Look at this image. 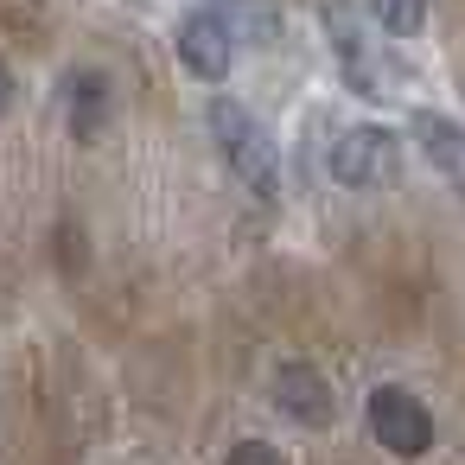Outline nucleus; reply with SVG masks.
<instances>
[{
	"label": "nucleus",
	"instance_id": "f257e3e1",
	"mask_svg": "<svg viewBox=\"0 0 465 465\" xmlns=\"http://www.w3.org/2000/svg\"><path fill=\"white\" fill-rule=\"evenodd\" d=\"M211 134H217V147H223L230 173H236L249 192L274 198V185H281V160H274V141H268V128H262V122H255L242 103H230V96H211Z\"/></svg>",
	"mask_w": 465,
	"mask_h": 465
},
{
	"label": "nucleus",
	"instance_id": "f03ea898",
	"mask_svg": "<svg viewBox=\"0 0 465 465\" xmlns=\"http://www.w3.org/2000/svg\"><path fill=\"white\" fill-rule=\"evenodd\" d=\"M401 173V141L389 128H344L338 147H331V179L351 185V192H376V185H395Z\"/></svg>",
	"mask_w": 465,
	"mask_h": 465
},
{
	"label": "nucleus",
	"instance_id": "7ed1b4c3",
	"mask_svg": "<svg viewBox=\"0 0 465 465\" xmlns=\"http://www.w3.org/2000/svg\"><path fill=\"white\" fill-rule=\"evenodd\" d=\"M370 433H376L395 459L433 452V414H427V401H420L414 389H401V382H382V389L370 395Z\"/></svg>",
	"mask_w": 465,
	"mask_h": 465
},
{
	"label": "nucleus",
	"instance_id": "20e7f679",
	"mask_svg": "<svg viewBox=\"0 0 465 465\" xmlns=\"http://www.w3.org/2000/svg\"><path fill=\"white\" fill-rule=\"evenodd\" d=\"M179 64H185L198 84H223V77H230V64H236V33H230V20H223L217 7L185 14V26H179Z\"/></svg>",
	"mask_w": 465,
	"mask_h": 465
},
{
	"label": "nucleus",
	"instance_id": "39448f33",
	"mask_svg": "<svg viewBox=\"0 0 465 465\" xmlns=\"http://www.w3.org/2000/svg\"><path fill=\"white\" fill-rule=\"evenodd\" d=\"M408 141L427 153V166H433L452 192H465V128H459V122H446V115H433V109H414V115H408Z\"/></svg>",
	"mask_w": 465,
	"mask_h": 465
},
{
	"label": "nucleus",
	"instance_id": "423d86ee",
	"mask_svg": "<svg viewBox=\"0 0 465 465\" xmlns=\"http://www.w3.org/2000/svg\"><path fill=\"white\" fill-rule=\"evenodd\" d=\"M274 401L281 414H293L300 427H325L331 420V382L312 363H281L274 370Z\"/></svg>",
	"mask_w": 465,
	"mask_h": 465
},
{
	"label": "nucleus",
	"instance_id": "0eeeda50",
	"mask_svg": "<svg viewBox=\"0 0 465 465\" xmlns=\"http://www.w3.org/2000/svg\"><path fill=\"white\" fill-rule=\"evenodd\" d=\"M325 26H331V45H338L344 77H351L363 96H382V71H376V58H370V45H363V33H357L351 0H331V7H325Z\"/></svg>",
	"mask_w": 465,
	"mask_h": 465
},
{
	"label": "nucleus",
	"instance_id": "6e6552de",
	"mask_svg": "<svg viewBox=\"0 0 465 465\" xmlns=\"http://www.w3.org/2000/svg\"><path fill=\"white\" fill-rule=\"evenodd\" d=\"M64 115L77 141H96L109 128V77L103 71H71L64 77Z\"/></svg>",
	"mask_w": 465,
	"mask_h": 465
},
{
	"label": "nucleus",
	"instance_id": "1a4fd4ad",
	"mask_svg": "<svg viewBox=\"0 0 465 465\" xmlns=\"http://www.w3.org/2000/svg\"><path fill=\"white\" fill-rule=\"evenodd\" d=\"M370 14L382 20L389 39H414L427 26V0H370Z\"/></svg>",
	"mask_w": 465,
	"mask_h": 465
},
{
	"label": "nucleus",
	"instance_id": "9d476101",
	"mask_svg": "<svg viewBox=\"0 0 465 465\" xmlns=\"http://www.w3.org/2000/svg\"><path fill=\"white\" fill-rule=\"evenodd\" d=\"M230 465H287V459H281V446H268V440H242V446L230 452Z\"/></svg>",
	"mask_w": 465,
	"mask_h": 465
},
{
	"label": "nucleus",
	"instance_id": "9b49d317",
	"mask_svg": "<svg viewBox=\"0 0 465 465\" xmlns=\"http://www.w3.org/2000/svg\"><path fill=\"white\" fill-rule=\"evenodd\" d=\"M14 109V71H7V58H0V115Z\"/></svg>",
	"mask_w": 465,
	"mask_h": 465
}]
</instances>
